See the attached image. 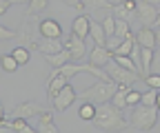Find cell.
Masks as SVG:
<instances>
[{
	"instance_id": "1",
	"label": "cell",
	"mask_w": 160,
	"mask_h": 133,
	"mask_svg": "<svg viewBox=\"0 0 160 133\" xmlns=\"http://www.w3.org/2000/svg\"><path fill=\"white\" fill-rule=\"evenodd\" d=\"M91 124L105 133H120L129 129L127 118L122 116V111L116 109L111 102H102V104H96V113L91 118Z\"/></svg>"
},
{
	"instance_id": "2",
	"label": "cell",
	"mask_w": 160,
	"mask_h": 133,
	"mask_svg": "<svg viewBox=\"0 0 160 133\" xmlns=\"http://www.w3.org/2000/svg\"><path fill=\"white\" fill-rule=\"evenodd\" d=\"M158 104L153 107H142V104H136L131 107V116H129V126H133L136 131H151L158 126Z\"/></svg>"
},
{
	"instance_id": "3",
	"label": "cell",
	"mask_w": 160,
	"mask_h": 133,
	"mask_svg": "<svg viewBox=\"0 0 160 133\" xmlns=\"http://www.w3.org/2000/svg\"><path fill=\"white\" fill-rule=\"evenodd\" d=\"M118 84L113 82H105V80H96L91 87H87L82 93H80V102H91V104H102V102H109L113 98Z\"/></svg>"
},
{
	"instance_id": "4",
	"label": "cell",
	"mask_w": 160,
	"mask_h": 133,
	"mask_svg": "<svg viewBox=\"0 0 160 133\" xmlns=\"http://www.w3.org/2000/svg\"><path fill=\"white\" fill-rule=\"evenodd\" d=\"M38 25H40V20H38V16H29V18H25L22 20V25H20V29H18V36H16V40L20 42V47H25V49H33V51H38V42H40V31H38Z\"/></svg>"
},
{
	"instance_id": "5",
	"label": "cell",
	"mask_w": 160,
	"mask_h": 133,
	"mask_svg": "<svg viewBox=\"0 0 160 133\" xmlns=\"http://www.w3.org/2000/svg\"><path fill=\"white\" fill-rule=\"evenodd\" d=\"M107 73V78L113 82V84H125V87H133L138 82H142V78L136 73V71H129V69H122V67H118L113 60H109L102 69Z\"/></svg>"
},
{
	"instance_id": "6",
	"label": "cell",
	"mask_w": 160,
	"mask_h": 133,
	"mask_svg": "<svg viewBox=\"0 0 160 133\" xmlns=\"http://www.w3.org/2000/svg\"><path fill=\"white\" fill-rule=\"evenodd\" d=\"M133 16H136V20L142 25V27H147V29H153V27H158V22H160V11H158V7H153L151 2H147V0H138V2H136Z\"/></svg>"
},
{
	"instance_id": "7",
	"label": "cell",
	"mask_w": 160,
	"mask_h": 133,
	"mask_svg": "<svg viewBox=\"0 0 160 133\" xmlns=\"http://www.w3.org/2000/svg\"><path fill=\"white\" fill-rule=\"evenodd\" d=\"M76 98H78V93L73 91V87L67 82L62 89H60L56 96H53V100H49L51 102V107H53V111H58V113H62V111H67L73 102H76Z\"/></svg>"
},
{
	"instance_id": "8",
	"label": "cell",
	"mask_w": 160,
	"mask_h": 133,
	"mask_svg": "<svg viewBox=\"0 0 160 133\" xmlns=\"http://www.w3.org/2000/svg\"><path fill=\"white\" fill-rule=\"evenodd\" d=\"M45 109L40 107L38 102H31V100H25V102H18L13 109H11V113H9V118H20V120H31L33 116H40Z\"/></svg>"
},
{
	"instance_id": "9",
	"label": "cell",
	"mask_w": 160,
	"mask_h": 133,
	"mask_svg": "<svg viewBox=\"0 0 160 133\" xmlns=\"http://www.w3.org/2000/svg\"><path fill=\"white\" fill-rule=\"evenodd\" d=\"M133 40L140 49H156L158 47V40H160V36H158V27L153 29H147V27H140V31L133 36Z\"/></svg>"
},
{
	"instance_id": "10",
	"label": "cell",
	"mask_w": 160,
	"mask_h": 133,
	"mask_svg": "<svg viewBox=\"0 0 160 133\" xmlns=\"http://www.w3.org/2000/svg\"><path fill=\"white\" fill-rule=\"evenodd\" d=\"M65 49L69 51V58L71 62H80L87 55V47H85V40H80L78 36L69 33L67 36V40H65Z\"/></svg>"
},
{
	"instance_id": "11",
	"label": "cell",
	"mask_w": 160,
	"mask_h": 133,
	"mask_svg": "<svg viewBox=\"0 0 160 133\" xmlns=\"http://www.w3.org/2000/svg\"><path fill=\"white\" fill-rule=\"evenodd\" d=\"M38 31H40L42 38H53V40H60V38H62V27H60L58 20H53V18H45V20H40Z\"/></svg>"
},
{
	"instance_id": "12",
	"label": "cell",
	"mask_w": 160,
	"mask_h": 133,
	"mask_svg": "<svg viewBox=\"0 0 160 133\" xmlns=\"http://www.w3.org/2000/svg\"><path fill=\"white\" fill-rule=\"evenodd\" d=\"M0 129H9V131H16V133H38L33 126H29V120H20V118H5L0 122Z\"/></svg>"
},
{
	"instance_id": "13",
	"label": "cell",
	"mask_w": 160,
	"mask_h": 133,
	"mask_svg": "<svg viewBox=\"0 0 160 133\" xmlns=\"http://www.w3.org/2000/svg\"><path fill=\"white\" fill-rule=\"evenodd\" d=\"M89 16L87 13H80L76 20H73V25H71V33L73 36H78L80 40H87L89 38Z\"/></svg>"
},
{
	"instance_id": "14",
	"label": "cell",
	"mask_w": 160,
	"mask_h": 133,
	"mask_svg": "<svg viewBox=\"0 0 160 133\" xmlns=\"http://www.w3.org/2000/svg\"><path fill=\"white\" fill-rule=\"evenodd\" d=\"M109 60H111V53H109L105 47H93V49L89 51V64H93V67H100V69H102Z\"/></svg>"
},
{
	"instance_id": "15",
	"label": "cell",
	"mask_w": 160,
	"mask_h": 133,
	"mask_svg": "<svg viewBox=\"0 0 160 133\" xmlns=\"http://www.w3.org/2000/svg\"><path fill=\"white\" fill-rule=\"evenodd\" d=\"M38 51L42 53V55L58 53V51H62V42H60V40H53V38H40V42H38Z\"/></svg>"
},
{
	"instance_id": "16",
	"label": "cell",
	"mask_w": 160,
	"mask_h": 133,
	"mask_svg": "<svg viewBox=\"0 0 160 133\" xmlns=\"http://www.w3.org/2000/svg\"><path fill=\"white\" fill-rule=\"evenodd\" d=\"M45 60L49 62V67H51V69H56V67H62V64L71 62V58H69V51H67L65 47H62V51H58V53L45 55Z\"/></svg>"
},
{
	"instance_id": "17",
	"label": "cell",
	"mask_w": 160,
	"mask_h": 133,
	"mask_svg": "<svg viewBox=\"0 0 160 133\" xmlns=\"http://www.w3.org/2000/svg\"><path fill=\"white\" fill-rule=\"evenodd\" d=\"M67 82H69V80L65 78V75H56V78L47 80V98H49V100H53V96H56V93L62 89Z\"/></svg>"
},
{
	"instance_id": "18",
	"label": "cell",
	"mask_w": 160,
	"mask_h": 133,
	"mask_svg": "<svg viewBox=\"0 0 160 133\" xmlns=\"http://www.w3.org/2000/svg\"><path fill=\"white\" fill-rule=\"evenodd\" d=\"M89 36L93 38V42H96V47H105V42H107V36H105V31H102V27H100V22H89Z\"/></svg>"
},
{
	"instance_id": "19",
	"label": "cell",
	"mask_w": 160,
	"mask_h": 133,
	"mask_svg": "<svg viewBox=\"0 0 160 133\" xmlns=\"http://www.w3.org/2000/svg\"><path fill=\"white\" fill-rule=\"evenodd\" d=\"M133 42H136V40H133V33H131L129 38H125V40L120 42V45H118L113 51H109V53H111V55H129V53H131V47H133Z\"/></svg>"
},
{
	"instance_id": "20",
	"label": "cell",
	"mask_w": 160,
	"mask_h": 133,
	"mask_svg": "<svg viewBox=\"0 0 160 133\" xmlns=\"http://www.w3.org/2000/svg\"><path fill=\"white\" fill-rule=\"evenodd\" d=\"M82 11H98V9H111L107 0H80Z\"/></svg>"
},
{
	"instance_id": "21",
	"label": "cell",
	"mask_w": 160,
	"mask_h": 133,
	"mask_svg": "<svg viewBox=\"0 0 160 133\" xmlns=\"http://www.w3.org/2000/svg\"><path fill=\"white\" fill-rule=\"evenodd\" d=\"M11 58L18 62V67H20V64H27V62H29V58H31V51H29V49H25V47H16V49L11 51Z\"/></svg>"
},
{
	"instance_id": "22",
	"label": "cell",
	"mask_w": 160,
	"mask_h": 133,
	"mask_svg": "<svg viewBox=\"0 0 160 133\" xmlns=\"http://www.w3.org/2000/svg\"><path fill=\"white\" fill-rule=\"evenodd\" d=\"M93 113H96V104H91V102H82V104H80V111H78V118L91 122Z\"/></svg>"
},
{
	"instance_id": "23",
	"label": "cell",
	"mask_w": 160,
	"mask_h": 133,
	"mask_svg": "<svg viewBox=\"0 0 160 133\" xmlns=\"http://www.w3.org/2000/svg\"><path fill=\"white\" fill-rule=\"evenodd\" d=\"M140 104H142V107L158 104V89H149L147 93H140Z\"/></svg>"
},
{
	"instance_id": "24",
	"label": "cell",
	"mask_w": 160,
	"mask_h": 133,
	"mask_svg": "<svg viewBox=\"0 0 160 133\" xmlns=\"http://www.w3.org/2000/svg\"><path fill=\"white\" fill-rule=\"evenodd\" d=\"M0 67H2V71H7V73H13L18 69V62L11 58V53H5V55H0Z\"/></svg>"
},
{
	"instance_id": "25",
	"label": "cell",
	"mask_w": 160,
	"mask_h": 133,
	"mask_svg": "<svg viewBox=\"0 0 160 133\" xmlns=\"http://www.w3.org/2000/svg\"><path fill=\"white\" fill-rule=\"evenodd\" d=\"M111 60H113L118 67H122V69H129V71H136V73H138V69H136V64L131 62L129 55H111Z\"/></svg>"
},
{
	"instance_id": "26",
	"label": "cell",
	"mask_w": 160,
	"mask_h": 133,
	"mask_svg": "<svg viewBox=\"0 0 160 133\" xmlns=\"http://www.w3.org/2000/svg\"><path fill=\"white\" fill-rule=\"evenodd\" d=\"M49 5V0H29V16H38L42 13Z\"/></svg>"
},
{
	"instance_id": "27",
	"label": "cell",
	"mask_w": 160,
	"mask_h": 133,
	"mask_svg": "<svg viewBox=\"0 0 160 133\" xmlns=\"http://www.w3.org/2000/svg\"><path fill=\"white\" fill-rule=\"evenodd\" d=\"M125 104H127V107H136V104H140V93H138L133 87L125 93Z\"/></svg>"
},
{
	"instance_id": "28",
	"label": "cell",
	"mask_w": 160,
	"mask_h": 133,
	"mask_svg": "<svg viewBox=\"0 0 160 133\" xmlns=\"http://www.w3.org/2000/svg\"><path fill=\"white\" fill-rule=\"evenodd\" d=\"M100 27H102V31H105V36L109 38V36H113V16L111 13H107L105 16V20L100 22Z\"/></svg>"
},
{
	"instance_id": "29",
	"label": "cell",
	"mask_w": 160,
	"mask_h": 133,
	"mask_svg": "<svg viewBox=\"0 0 160 133\" xmlns=\"http://www.w3.org/2000/svg\"><path fill=\"white\" fill-rule=\"evenodd\" d=\"M38 133H58V126L53 124V120L51 122H38V129H36Z\"/></svg>"
},
{
	"instance_id": "30",
	"label": "cell",
	"mask_w": 160,
	"mask_h": 133,
	"mask_svg": "<svg viewBox=\"0 0 160 133\" xmlns=\"http://www.w3.org/2000/svg\"><path fill=\"white\" fill-rule=\"evenodd\" d=\"M142 82H145L149 89H160V75H158V73H149Z\"/></svg>"
},
{
	"instance_id": "31",
	"label": "cell",
	"mask_w": 160,
	"mask_h": 133,
	"mask_svg": "<svg viewBox=\"0 0 160 133\" xmlns=\"http://www.w3.org/2000/svg\"><path fill=\"white\" fill-rule=\"evenodd\" d=\"M18 31L13 29H7V27H0V40H16Z\"/></svg>"
},
{
	"instance_id": "32",
	"label": "cell",
	"mask_w": 160,
	"mask_h": 133,
	"mask_svg": "<svg viewBox=\"0 0 160 133\" xmlns=\"http://www.w3.org/2000/svg\"><path fill=\"white\" fill-rule=\"evenodd\" d=\"M60 2L67 5V7H76L80 13H85V11H82V5H80V0H60Z\"/></svg>"
},
{
	"instance_id": "33",
	"label": "cell",
	"mask_w": 160,
	"mask_h": 133,
	"mask_svg": "<svg viewBox=\"0 0 160 133\" xmlns=\"http://www.w3.org/2000/svg\"><path fill=\"white\" fill-rule=\"evenodd\" d=\"M120 5H122V7H125L129 13H133V9H136V0H122Z\"/></svg>"
},
{
	"instance_id": "34",
	"label": "cell",
	"mask_w": 160,
	"mask_h": 133,
	"mask_svg": "<svg viewBox=\"0 0 160 133\" xmlns=\"http://www.w3.org/2000/svg\"><path fill=\"white\" fill-rule=\"evenodd\" d=\"M9 7H11V5H9V0H0V16H5Z\"/></svg>"
},
{
	"instance_id": "35",
	"label": "cell",
	"mask_w": 160,
	"mask_h": 133,
	"mask_svg": "<svg viewBox=\"0 0 160 133\" xmlns=\"http://www.w3.org/2000/svg\"><path fill=\"white\" fill-rule=\"evenodd\" d=\"M29 0H9V5H27Z\"/></svg>"
},
{
	"instance_id": "36",
	"label": "cell",
	"mask_w": 160,
	"mask_h": 133,
	"mask_svg": "<svg viewBox=\"0 0 160 133\" xmlns=\"http://www.w3.org/2000/svg\"><path fill=\"white\" fill-rule=\"evenodd\" d=\"M107 2H109V7H111V9H113V7H116V5H120V2H122V0H107Z\"/></svg>"
},
{
	"instance_id": "37",
	"label": "cell",
	"mask_w": 160,
	"mask_h": 133,
	"mask_svg": "<svg viewBox=\"0 0 160 133\" xmlns=\"http://www.w3.org/2000/svg\"><path fill=\"white\" fill-rule=\"evenodd\" d=\"M2 120H5V107L0 104V122H2Z\"/></svg>"
},
{
	"instance_id": "38",
	"label": "cell",
	"mask_w": 160,
	"mask_h": 133,
	"mask_svg": "<svg viewBox=\"0 0 160 133\" xmlns=\"http://www.w3.org/2000/svg\"><path fill=\"white\" fill-rule=\"evenodd\" d=\"M136 2H138V0H136Z\"/></svg>"
},
{
	"instance_id": "39",
	"label": "cell",
	"mask_w": 160,
	"mask_h": 133,
	"mask_svg": "<svg viewBox=\"0 0 160 133\" xmlns=\"http://www.w3.org/2000/svg\"><path fill=\"white\" fill-rule=\"evenodd\" d=\"M0 104H2V102H0Z\"/></svg>"
}]
</instances>
